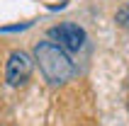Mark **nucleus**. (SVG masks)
Here are the masks:
<instances>
[{"label":"nucleus","mask_w":129,"mask_h":126,"mask_svg":"<svg viewBox=\"0 0 129 126\" xmlns=\"http://www.w3.org/2000/svg\"><path fill=\"white\" fill-rule=\"evenodd\" d=\"M34 58L39 63V70L44 73V78L51 85H63L76 73L73 61L68 58V53L61 46H56L54 41H39L34 46Z\"/></svg>","instance_id":"f257e3e1"},{"label":"nucleus","mask_w":129,"mask_h":126,"mask_svg":"<svg viewBox=\"0 0 129 126\" xmlns=\"http://www.w3.org/2000/svg\"><path fill=\"white\" fill-rule=\"evenodd\" d=\"M32 68H34V61H32V56L27 51H12L10 58H7V63H5L7 85H12V87L24 85L29 80V75H32Z\"/></svg>","instance_id":"f03ea898"},{"label":"nucleus","mask_w":129,"mask_h":126,"mask_svg":"<svg viewBox=\"0 0 129 126\" xmlns=\"http://www.w3.org/2000/svg\"><path fill=\"white\" fill-rule=\"evenodd\" d=\"M49 36L54 39V44L61 46L63 51H80L85 46V32H83V27L73 24V22H63V24H58V27H51Z\"/></svg>","instance_id":"7ed1b4c3"},{"label":"nucleus","mask_w":129,"mask_h":126,"mask_svg":"<svg viewBox=\"0 0 129 126\" xmlns=\"http://www.w3.org/2000/svg\"><path fill=\"white\" fill-rule=\"evenodd\" d=\"M117 24L119 27H124V29H129V3L124 7H119L117 10Z\"/></svg>","instance_id":"20e7f679"},{"label":"nucleus","mask_w":129,"mask_h":126,"mask_svg":"<svg viewBox=\"0 0 129 126\" xmlns=\"http://www.w3.org/2000/svg\"><path fill=\"white\" fill-rule=\"evenodd\" d=\"M29 22H24V24H12V27H3L0 32H20V29H27Z\"/></svg>","instance_id":"39448f33"}]
</instances>
